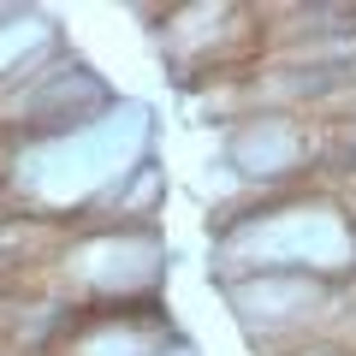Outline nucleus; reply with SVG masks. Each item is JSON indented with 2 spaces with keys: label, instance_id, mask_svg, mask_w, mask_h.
Here are the masks:
<instances>
[{
  "label": "nucleus",
  "instance_id": "f257e3e1",
  "mask_svg": "<svg viewBox=\"0 0 356 356\" xmlns=\"http://www.w3.org/2000/svg\"><path fill=\"white\" fill-rule=\"evenodd\" d=\"M166 196V172L154 154H143V161H131L125 172L107 184L102 196H95V208H107L113 220H131V226H154V208H161Z\"/></svg>",
  "mask_w": 356,
  "mask_h": 356
}]
</instances>
